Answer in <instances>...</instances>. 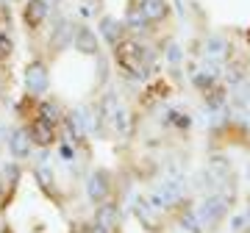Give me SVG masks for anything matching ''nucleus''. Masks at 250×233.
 I'll return each mask as SVG.
<instances>
[{"label": "nucleus", "instance_id": "1", "mask_svg": "<svg viewBox=\"0 0 250 233\" xmlns=\"http://www.w3.org/2000/svg\"><path fill=\"white\" fill-rule=\"evenodd\" d=\"M114 47H117V61H120V67H125V70L134 72V75H142L145 72L142 47L136 45V42H120Z\"/></svg>", "mask_w": 250, "mask_h": 233}, {"label": "nucleus", "instance_id": "2", "mask_svg": "<svg viewBox=\"0 0 250 233\" xmlns=\"http://www.w3.org/2000/svg\"><path fill=\"white\" fill-rule=\"evenodd\" d=\"M25 86H28V95H45L47 92L50 75H47V67L42 61H34L25 67Z\"/></svg>", "mask_w": 250, "mask_h": 233}, {"label": "nucleus", "instance_id": "3", "mask_svg": "<svg viewBox=\"0 0 250 233\" xmlns=\"http://www.w3.org/2000/svg\"><path fill=\"white\" fill-rule=\"evenodd\" d=\"M56 122H50V119H45V116H36L34 122H31V128H28V134H31V142L34 144H42V147H47V144L53 142V131Z\"/></svg>", "mask_w": 250, "mask_h": 233}, {"label": "nucleus", "instance_id": "4", "mask_svg": "<svg viewBox=\"0 0 250 233\" xmlns=\"http://www.w3.org/2000/svg\"><path fill=\"white\" fill-rule=\"evenodd\" d=\"M95 225H98V231L103 233H111L120 225V208L111 206V203H103L98 206V214H95Z\"/></svg>", "mask_w": 250, "mask_h": 233}, {"label": "nucleus", "instance_id": "5", "mask_svg": "<svg viewBox=\"0 0 250 233\" xmlns=\"http://www.w3.org/2000/svg\"><path fill=\"white\" fill-rule=\"evenodd\" d=\"M31 134H28L25 128H20V131H14L11 134V139H9V150H11V155L14 158H28L31 155Z\"/></svg>", "mask_w": 250, "mask_h": 233}, {"label": "nucleus", "instance_id": "6", "mask_svg": "<svg viewBox=\"0 0 250 233\" xmlns=\"http://www.w3.org/2000/svg\"><path fill=\"white\" fill-rule=\"evenodd\" d=\"M225 211H228V200L225 197H211V200H206L200 216H203L206 225H217V219H223Z\"/></svg>", "mask_w": 250, "mask_h": 233}, {"label": "nucleus", "instance_id": "7", "mask_svg": "<svg viewBox=\"0 0 250 233\" xmlns=\"http://www.w3.org/2000/svg\"><path fill=\"white\" fill-rule=\"evenodd\" d=\"M47 19V3L45 0H28L25 3V22L28 28H39Z\"/></svg>", "mask_w": 250, "mask_h": 233}, {"label": "nucleus", "instance_id": "8", "mask_svg": "<svg viewBox=\"0 0 250 233\" xmlns=\"http://www.w3.org/2000/svg\"><path fill=\"white\" fill-rule=\"evenodd\" d=\"M72 45L78 47L81 53L98 56V36L92 34L89 28H78V31H75V39H72Z\"/></svg>", "mask_w": 250, "mask_h": 233}, {"label": "nucleus", "instance_id": "9", "mask_svg": "<svg viewBox=\"0 0 250 233\" xmlns=\"http://www.w3.org/2000/svg\"><path fill=\"white\" fill-rule=\"evenodd\" d=\"M86 192H89V200H106L108 197V178L106 172H95L89 178V183H86Z\"/></svg>", "mask_w": 250, "mask_h": 233}, {"label": "nucleus", "instance_id": "10", "mask_svg": "<svg viewBox=\"0 0 250 233\" xmlns=\"http://www.w3.org/2000/svg\"><path fill=\"white\" fill-rule=\"evenodd\" d=\"M139 9L147 17V22H159V19L167 17V0H142Z\"/></svg>", "mask_w": 250, "mask_h": 233}, {"label": "nucleus", "instance_id": "11", "mask_svg": "<svg viewBox=\"0 0 250 233\" xmlns=\"http://www.w3.org/2000/svg\"><path fill=\"white\" fill-rule=\"evenodd\" d=\"M100 34H103V39H106L108 45H120L123 42V25L111 17H106L100 22Z\"/></svg>", "mask_w": 250, "mask_h": 233}, {"label": "nucleus", "instance_id": "12", "mask_svg": "<svg viewBox=\"0 0 250 233\" xmlns=\"http://www.w3.org/2000/svg\"><path fill=\"white\" fill-rule=\"evenodd\" d=\"M136 216L145 222V228H150V231H156V228H159L156 216H153V211L147 208V203H145V200H139V203H136Z\"/></svg>", "mask_w": 250, "mask_h": 233}, {"label": "nucleus", "instance_id": "13", "mask_svg": "<svg viewBox=\"0 0 250 233\" xmlns=\"http://www.w3.org/2000/svg\"><path fill=\"white\" fill-rule=\"evenodd\" d=\"M39 111H42L39 116H45V119H50V122H56V119H59V108H56L53 103H42V106H39Z\"/></svg>", "mask_w": 250, "mask_h": 233}, {"label": "nucleus", "instance_id": "14", "mask_svg": "<svg viewBox=\"0 0 250 233\" xmlns=\"http://www.w3.org/2000/svg\"><path fill=\"white\" fill-rule=\"evenodd\" d=\"M11 39L6 34H0V58H6V56H11Z\"/></svg>", "mask_w": 250, "mask_h": 233}, {"label": "nucleus", "instance_id": "15", "mask_svg": "<svg viewBox=\"0 0 250 233\" xmlns=\"http://www.w3.org/2000/svg\"><path fill=\"white\" fill-rule=\"evenodd\" d=\"M36 175H39V180H42V186L50 189V178H53V175H50V170H47V167H42V170L36 172Z\"/></svg>", "mask_w": 250, "mask_h": 233}, {"label": "nucleus", "instance_id": "16", "mask_svg": "<svg viewBox=\"0 0 250 233\" xmlns=\"http://www.w3.org/2000/svg\"><path fill=\"white\" fill-rule=\"evenodd\" d=\"M208 50H211L214 56H223L225 53V47H223V42H220V39H211V47H208Z\"/></svg>", "mask_w": 250, "mask_h": 233}]
</instances>
